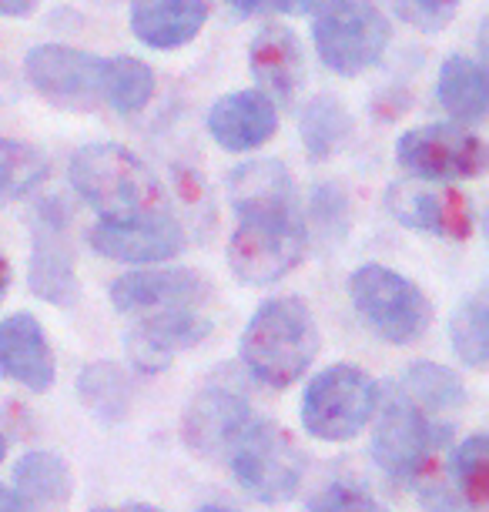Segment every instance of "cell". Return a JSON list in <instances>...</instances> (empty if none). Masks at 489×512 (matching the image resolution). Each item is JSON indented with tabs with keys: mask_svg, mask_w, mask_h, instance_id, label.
<instances>
[{
	"mask_svg": "<svg viewBox=\"0 0 489 512\" xmlns=\"http://www.w3.org/2000/svg\"><path fill=\"white\" fill-rule=\"evenodd\" d=\"M238 225L228 241V265L238 282L272 285L302 265L309 248L299 191L282 161L238 164L228 178Z\"/></svg>",
	"mask_w": 489,
	"mask_h": 512,
	"instance_id": "obj_1",
	"label": "cell"
},
{
	"mask_svg": "<svg viewBox=\"0 0 489 512\" xmlns=\"http://www.w3.org/2000/svg\"><path fill=\"white\" fill-rule=\"evenodd\" d=\"M319 325L299 295H278L258 305L242 332V362L258 382L289 389L319 355Z\"/></svg>",
	"mask_w": 489,
	"mask_h": 512,
	"instance_id": "obj_2",
	"label": "cell"
},
{
	"mask_svg": "<svg viewBox=\"0 0 489 512\" xmlns=\"http://www.w3.org/2000/svg\"><path fill=\"white\" fill-rule=\"evenodd\" d=\"M71 188L98 211L101 218H134L165 211V191L155 171L124 144H88L67 168Z\"/></svg>",
	"mask_w": 489,
	"mask_h": 512,
	"instance_id": "obj_3",
	"label": "cell"
},
{
	"mask_svg": "<svg viewBox=\"0 0 489 512\" xmlns=\"http://www.w3.org/2000/svg\"><path fill=\"white\" fill-rule=\"evenodd\" d=\"M312 37L332 74L359 77L382 61L392 31L372 0H322L315 7Z\"/></svg>",
	"mask_w": 489,
	"mask_h": 512,
	"instance_id": "obj_4",
	"label": "cell"
},
{
	"mask_svg": "<svg viewBox=\"0 0 489 512\" xmlns=\"http://www.w3.org/2000/svg\"><path fill=\"white\" fill-rule=\"evenodd\" d=\"M349 295L372 332L392 345L419 342L433 325L429 295L386 265H362L359 272H352Z\"/></svg>",
	"mask_w": 489,
	"mask_h": 512,
	"instance_id": "obj_5",
	"label": "cell"
},
{
	"mask_svg": "<svg viewBox=\"0 0 489 512\" xmlns=\"http://www.w3.org/2000/svg\"><path fill=\"white\" fill-rule=\"evenodd\" d=\"M376 436H372V459L382 472L396 479H412L433 466L436 449L449 436L446 425L426 409H419L402 389L379 392L376 405Z\"/></svg>",
	"mask_w": 489,
	"mask_h": 512,
	"instance_id": "obj_6",
	"label": "cell"
},
{
	"mask_svg": "<svg viewBox=\"0 0 489 512\" xmlns=\"http://www.w3.org/2000/svg\"><path fill=\"white\" fill-rule=\"evenodd\" d=\"M228 459H232L238 486L252 499L268 502V506L289 502L299 492L305 476V459L295 439L282 425L268 419L248 422V429L228 449Z\"/></svg>",
	"mask_w": 489,
	"mask_h": 512,
	"instance_id": "obj_7",
	"label": "cell"
},
{
	"mask_svg": "<svg viewBox=\"0 0 489 512\" xmlns=\"http://www.w3.org/2000/svg\"><path fill=\"white\" fill-rule=\"evenodd\" d=\"M379 405V385L356 365H329L302 395L305 432L325 442H349L369 425Z\"/></svg>",
	"mask_w": 489,
	"mask_h": 512,
	"instance_id": "obj_8",
	"label": "cell"
},
{
	"mask_svg": "<svg viewBox=\"0 0 489 512\" xmlns=\"http://www.w3.org/2000/svg\"><path fill=\"white\" fill-rule=\"evenodd\" d=\"M31 88L64 111H91L104 104V57L67 44H37L24 57Z\"/></svg>",
	"mask_w": 489,
	"mask_h": 512,
	"instance_id": "obj_9",
	"label": "cell"
},
{
	"mask_svg": "<svg viewBox=\"0 0 489 512\" xmlns=\"http://www.w3.org/2000/svg\"><path fill=\"white\" fill-rule=\"evenodd\" d=\"M396 161L419 181L479 178L486 171V144L466 124H423L399 138Z\"/></svg>",
	"mask_w": 489,
	"mask_h": 512,
	"instance_id": "obj_10",
	"label": "cell"
},
{
	"mask_svg": "<svg viewBox=\"0 0 489 512\" xmlns=\"http://www.w3.org/2000/svg\"><path fill=\"white\" fill-rule=\"evenodd\" d=\"M27 288L47 305L71 308L78 305V258H74L67 211L57 198H44L37 205L31 228V265H27Z\"/></svg>",
	"mask_w": 489,
	"mask_h": 512,
	"instance_id": "obj_11",
	"label": "cell"
},
{
	"mask_svg": "<svg viewBox=\"0 0 489 512\" xmlns=\"http://www.w3.org/2000/svg\"><path fill=\"white\" fill-rule=\"evenodd\" d=\"M188 245L185 228L168 211L134 218H101L91 228V248L101 258L124 265H158L178 258Z\"/></svg>",
	"mask_w": 489,
	"mask_h": 512,
	"instance_id": "obj_12",
	"label": "cell"
},
{
	"mask_svg": "<svg viewBox=\"0 0 489 512\" xmlns=\"http://www.w3.org/2000/svg\"><path fill=\"white\" fill-rule=\"evenodd\" d=\"M111 302L118 312H165V308H198L212 298V285L191 268H141L114 278Z\"/></svg>",
	"mask_w": 489,
	"mask_h": 512,
	"instance_id": "obj_13",
	"label": "cell"
},
{
	"mask_svg": "<svg viewBox=\"0 0 489 512\" xmlns=\"http://www.w3.org/2000/svg\"><path fill=\"white\" fill-rule=\"evenodd\" d=\"M255 419L252 405H248L238 392L228 389H205L195 395L181 419V436L185 446L201 459H222L228 449L235 446V439L248 429V422Z\"/></svg>",
	"mask_w": 489,
	"mask_h": 512,
	"instance_id": "obj_14",
	"label": "cell"
},
{
	"mask_svg": "<svg viewBox=\"0 0 489 512\" xmlns=\"http://www.w3.org/2000/svg\"><path fill=\"white\" fill-rule=\"evenodd\" d=\"M386 205L406 228L453 241H466L473 235V205L456 188H423L399 181L386 191Z\"/></svg>",
	"mask_w": 489,
	"mask_h": 512,
	"instance_id": "obj_15",
	"label": "cell"
},
{
	"mask_svg": "<svg viewBox=\"0 0 489 512\" xmlns=\"http://www.w3.org/2000/svg\"><path fill=\"white\" fill-rule=\"evenodd\" d=\"M212 332V318H205L198 308H165L141 318V325L128 335V355L134 369L161 372L171 365V355L188 352L201 345Z\"/></svg>",
	"mask_w": 489,
	"mask_h": 512,
	"instance_id": "obj_16",
	"label": "cell"
},
{
	"mask_svg": "<svg viewBox=\"0 0 489 512\" xmlns=\"http://www.w3.org/2000/svg\"><path fill=\"white\" fill-rule=\"evenodd\" d=\"M0 375L31 392H47L54 385V352L44 325L31 312L7 315L0 322Z\"/></svg>",
	"mask_w": 489,
	"mask_h": 512,
	"instance_id": "obj_17",
	"label": "cell"
},
{
	"mask_svg": "<svg viewBox=\"0 0 489 512\" xmlns=\"http://www.w3.org/2000/svg\"><path fill=\"white\" fill-rule=\"evenodd\" d=\"M248 64H252L255 81L262 84V94L272 104H292L305 81V57L302 44L289 27L268 24L252 37L248 47Z\"/></svg>",
	"mask_w": 489,
	"mask_h": 512,
	"instance_id": "obj_18",
	"label": "cell"
},
{
	"mask_svg": "<svg viewBox=\"0 0 489 512\" xmlns=\"http://www.w3.org/2000/svg\"><path fill=\"white\" fill-rule=\"evenodd\" d=\"M208 131L225 151H255L278 131V108L262 91H232L208 111Z\"/></svg>",
	"mask_w": 489,
	"mask_h": 512,
	"instance_id": "obj_19",
	"label": "cell"
},
{
	"mask_svg": "<svg viewBox=\"0 0 489 512\" xmlns=\"http://www.w3.org/2000/svg\"><path fill=\"white\" fill-rule=\"evenodd\" d=\"M208 24L205 0H131V31L155 51H178Z\"/></svg>",
	"mask_w": 489,
	"mask_h": 512,
	"instance_id": "obj_20",
	"label": "cell"
},
{
	"mask_svg": "<svg viewBox=\"0 0 489 512\" xmlns=\"http://www.w3.org/2000/svg\"><path fill=\"white\" fill-rule=\"evenodd\" d=\"M439 104L456 124H479L489 111V74L486 67L466 54L446 57L436 81Z\"/></svg>",
	"mask_w": 489,
	"mask_h": 512,
	"instance_id": "obj_21",
	"label": "cell"
},
{
	"mask_svg": "<svg viewBox=\"0 0 489 512\" xmlns=\"http://www.w3.org/2000/svg\"><path fill=\"white\" fill-rule=\"evenodd\" d=\"M352 114L349 108L335 98V94H315V98L302 108L299 118V134L305 144V154L312 161H329L332 154L352 138Z\"/></svg>",
	"mask_w": 489,
	"mask_h": 512,
	"instance_id": "obj_22",
	"label": "cell"
},
{
	"mask_svg": "<svg viewBox=\"0 0 489 512\" xmlns=\"http://www.w3.org/2000/svg\"><path fill=\"white\" fill-rule=\"evenodd\" d=\"M78 399L88 412H94L104 422H121L128 419L131 402H134V385L128 372L118 362L98 359L84 365L78 375Z\"/></svg>",
	"mask_w": 489,
	"mask_h": 512,
	"instance_id": "obj_23",
	"label": "cell"
},
{
	"mask_svg": "<svg viewBox=\"0 0 489 512\" xmlns=\"http://www.w3.org/2000/svg\"><path fill=\"white\" fill-rule=\"evenodd\" d=\"M14 492L27 506H57L71 496V469L54 452H27L14 466Z\"/></svg>",
	"mask_w": 489,
	"mask_h": 512,
	"instance_id": "obj_24",
	"label": "cell"
},
{
	"mask_svg": "<svg viewBox=\"0 0 489 512\" xmlns=\"http://www.w3.org/2000/svg\"><path fill=\"white\" fill-rule=\"evenodd\" d=\"M402 392L409 395L419 409H426L429 415H446V412H456L466 405V385L463 379L446 369V365H436V362H416L409 365L406 375H402Z\"/></svg>",
	"mask_w": 489,
	"mask_h": 512,
	"instance_id": "obj_25",
	"label": "cell"
},
{
	"mask_svg": "<svg viewBox=\"0 0 489 512\" xmlns=\"http://www.w3.org/2000/svg\"><path fill=\"white\" fill-rule=\"evenodd\" d=\"M47 171H51V164H47V154L41 148H34L31 141L0 138V208L14 205V201L41 188Z\"/></svg>",
	"mask_w": 489,
	"mask_h": 512,
	"instance_id": "obj_26",
	"label": "cell"
},
{
	"mask_svg": "<svg viewBox=\"0 0 489 512\" xmlns=\"http://www.w3.org/2000/svg\"><path fill=\"white\" fill-rule=\"evenodd\" d=\"M155 71L131 54L111 57L104 61V104H111L121 114L145 111L151 98H155Z\"/></svg>",
	"mask_w": 489,
	"mask_h": 512,
	"instance_id": "obj_27",
	"label": "cell"
},
{
	"mask_svg": "<svg viewBox=\"0 0 489 512\" xmlns=\"http://www.w3.org/2000/svg\"><path fill=\"white\" fill-rule=\"evenodd\" d=\"M449 342H453V352L469 369L483 372L489 365V295L483 288L476 295H469L453 312Z\"/></svg>",
	"mask_w": 489,
	"mask_h": 512,
	"instance_id": "obj_28",
	"label": "cell"
},
{
	"mask_svg": "<svg viewBox=\"0 0 489 512\" xmlns=\"http://www.w3.org/2000/svg\"><path fill=\"white\" fill-rule=\"evenodd\" d=\"M453 476L469 506L483 509L489 502V436L476 432L463 439V446L453 452Z\"/></svg>",
	"mask_w": 489,
	"mask_h": 512,
	"instance_id": "obj_29",
	"label": "cell"
},
{
	"mask_svg": "<svg viewBox=\"0 0 489 512\" xmlns=\"http://www.w3.org/2000/svg\"><path fill=\"white\" fill-rule=\"evenodd\" d=\"M309 221L312 231H319L322 238H342L345 225H349V195L339 181H322L312 191V205H309Z\"/></svg>",
	"mask_w": 489,
	"mask_h": 512,
	"instance_id": "obj_30",
	"label": "cell"
},
{
	"mask_svg": "<svg viewBox=\"0 0 489 512\" xmlns=\"http://www.w3.org/2000/svg\"><path fill=\"white\" fill-rule=\"evenodd\" d=\"M389 4L409 27L423 34H436L453 24L463 0H389Z\"/></svg>",
	"mask_w": 489,
	"mask_h": 512,
	"instance_id": "obj_31",
	"label": "cell"
},
{
	"mask_svg": "<svg viewBox=\"0 0 489 512\" xmlns=\"http://www.w3.org/2000/svg\"><path fill=\"white\" fill-rule=\"evenodd\" d=\"M309 512H386V509H382L369 492L345 486V482H335V486L319 492V499L312 502Z\"/></svg>",
	"mask_w": 489,
	"mask_h": 512,
	"instance_id": "obj_32",
	"label": "cell"
},
{
	"mask_svg": "<svg viewBox=\"0 0 489 512\" xmlns=\"http://www.w3.org/2000/svg\"><path fill=\"white\" fill-rule=\"evenodd\" d=\"M238 17L255 14H309L322 0H225Z\"/></svg>",
	"mask_w": 489,
	"mask_h": 512,
	"instance_id": "obj_33",
	"label": "cell"
},
{
	"mask_svg": "<svg viewBox=\"0 0 489 512\" xmlns=\"http://www.w3.org/2000/svg\"><path fill=\"white\" fill-rule=\"evenodd\" d=\"M423 512H476V509L446 489H429L423 496Z\"/></svg>",
	"mask_w": 489,
	"mask_h": 512,
	"instance_id": "obj_34",
	"label": "cell"
},
{
	"mask_svg": "<svg viewBox=\"0 0 489 512\" xmlns=\"http://www.w3.org/2000/svg\"><path fill=\"white\" fill-rule=\"evenodd\" d=\"M41 0H0V14L4 17H31Z\"/></svg>",
	"mask_w": 489,
	"mask_h": 512,
	"instance_id": "obj_35",
	"label": "cell"
},
{
	"mask_svg": "<svg viewBox=\"0 0 489 512\" xmlns=\"http://www.w3.org/2000/svg\"><path fill=\"white\" fill-rule=\"evenodd\" d=\"M0 512H31V506H27V502L17 496L14 489L0 486Z\"/></svg>",
	"mask_w": 489,
	"mask_h": 512,
	"instance_id": "obj_36",
	"label": "cell"
},
{
	"mask_svg": "<svg viewBox=\"0 0 489 512\" xmlns=\"http://www.w3.org/2000/svg\"><path fill=\"white\" fill-rule=\"evenodd\" d=\"M7 288H11V262L0 255V298L7 295Z\"/></svg>",
	"mask_w": 489,
	"mask_h": 512,
	"instance_id": "obj_37",
	"label": "cell"
},
{
	"mask_svg": "<svg viewBox=\"0 0 489 512\" xmlns=\"http://www.w3.org/2000/svg\"><path fill=\"white\" fill-rule=\"evenodd\" d=\"M98 512H114V509H98ZM118 512H161L155 506H128V509H118Z\"/></svg>",
	"mask_w": 489,
	"mask_h": 512,
	"instance_id": "obj_38",
	"label": "cell"
},
{
	"mask_svg": "<svg viewBox=\"0 0 489 512\" xmlns=\"http://www.w3.org/2000/svg\"><path fill=\"white\" fill-rule=\"evenodd\" d=\"M198 512H235V509H228V506H201Z\"/></svg>",
	"mask_w": 489,
	"mask_h": 512,
	"instance_id": "obj_39",
	"label": "cell"
},
{
	"mask_svg": "<svg viewBox=\"0 0 489 512\" xmlns=\"http://www.w3.org/2000/svg\"><path fill=\"white\" fill-rule=\"evenodd\" d=\"M4 456H7V439L0 436V462H4Z\"/></svg>",
	"mask_w": 489,
	"mask_h": 512,
	"instance_id": "obj_40",
	"label": "cell"
}]
</instances>
